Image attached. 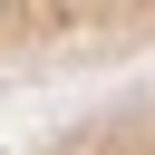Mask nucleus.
<instances>
[{
    "label": "nucleus",
    "mask_w": 155,
    "mask_h": 155,
    "mask_svg": "<svg viewBox=\"0 0 155 155\" xmlns=\"http://www.w3.org/2000/svg\"><path fill=\"white\" fill-rule=\"evenodd\" d=\"M155 48V0H0V68Z\"/></svg>",
    "instance_id": "1"
}]
</instances>
